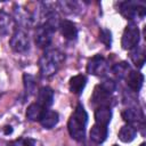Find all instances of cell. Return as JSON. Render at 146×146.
<instances>
[{
	"label": "cell",
	"instance_id": "obj_1",
	"mask_svg": "<svg viewBox=\"0 0 146 146\" xmlns=\"http://www.w3.org/2000/svg\"><path fill=\"white\" fill-rule=\"evenodd\" d=\"M87 123H88V114L83 105L79 103L67 122V129L70 136L78 141L83 140L86 135Z\"/></svg>",
	"mask_w": 146,
	"mask_h": 146
},
{
	"label": "cell",
	"instance_id": "obj_2",
	"mask_svg": "<svg viewBox=\"0 0 146 146\" xmlns=\"http://www.w3.org/2000/svg\"><path fill=\"white\" fill-rule=\"evenodd\" d=\"M65 59V55L58 49L47 50L39 60V72L42 78L52 76Z\"/></svg>",
	"mask_w": 146,
	"mask_h": 146
},
{
	"label": "cell",
	"instance_id": "obj_3",
	"mask_svg": "<svg viewBox=\"0 0 146 146\" xmlns=\"http://www.w3.org/2000/svg\"><path fill=\"white\" fill-rule=\"evenodd\" d=\"M119 11L127 19L135 21L137 18H144L146 14V7L139 1H122L119 3Z\"/></svg>",
	"mask_w": 146,
	"mask_h": 146
},
{
	"label": "cell",
	"instance_id": "obj_4",
	"mask_svg": "<svg viewBox=\"0 0 146 146\" xmlns=\"http://www.w3.org/2000/svg\"><path fill=\"white\" fill-rule=\"evenodd\" d=\"M140 39V32L139 29L137 27L136 24L130 23L125 26L123 34H122V40H121V46L125 50H131L135 47L138 46Z\"/></svg>",
	"mask_w": 146,
	"mask_h": 146
},
{
	"label": "cell",
	"instance_id": "obj_5",
	"mask_svg": "<svg viewBox=\"0 0 146 146\" xmlns=\"http://www.w3.org/2000/svg\"><path fill=\"white\" fill-rule=\"evenodd\" d=\"M55 31H56V27H54L47 22L38 26L35 30V35H34L36 46L40 48H47L48 46H50L51 40H52V34Z\"/></svg>",
	"mask_w": 146,
	"mask_h": 146
},
{
	"label": "cell",
	"instance_id": "obj_6",
	"mask_svg": "<svg viewBox=\"0 0 146 146\" xmlns=\"http://www.w3.org/2000/svg\"><path fill=\"white\" fill-rule=\"evenodd\" d=\"M107 71H108V63L103 56L95 55L88 60L87 72L89 74L96 76H104L107 73Z\"/></svg>",
	"mask_w": 146,
	"mask_h": 146
},
{
	"label": "cell",
	"instance_id": "obj_7",
	"mask_svg": "<svg viewBox=\"0 0 146 146\" xmlns=\"http://www.w3.org/2000/svg\"><path fill=\"white\" fill-rule=\"evenodd\" d=\"M9 46L16 52H25V51H27L29 48H30L29 35L22 30H16L14 32V34L11 35L10 40H9Z\"/></svg>",
	"mask_w": 146,
	"mask_h": 146
},
{
	"label": "cell",
	"instance_id": "obj_8",
	"mask_svg": "<svg viewBox=\"0 0 146 146\" xmlns=\"http://www.w3.org/2000/svg\"><path fill=\"white\" fill-rule=\"evenodd\" d=\"M122 117L128 124L133 127L136 129L137 127H143L144 125V115L139 110L136 108H125L122 112Z\"/></svg>",
	"mask_w": 146,
	"mask_h": 146
},
{
	"label": "cell",
	"instance_id": "obj_9",
	"mask_svg": "<svg viewBox=\"0 0 146 146\" xmlns=\"http://www.w3.org/2000/svg\"><path fill=\"white\" fill-rule=\"evenodd\" d=\"M91 104L96 107H100V106H107L110 107V103H111V95L107 94L106 91H104L99 86H97L94 90V94L90 98Z\"/></svg>",
	"mask_w": 146,
	"mask_h": 146
},
{
	"label": "cell",
	"instance_id": "obj_10",
	"mask_svg": "<svg viewBox=\"0 0 146 146\" xmlns=\"http://www.w3.org/2000/svg\"><path fill=\"white\" fill-rule=\"evenodd\" d=\"M58 27L60 30L62 35L66 40H75L78 38V27L73 22L68 19H63L59 22Z\"/></svg>",
	"mask_w": 146,
	"mask_h": 146
},
{
	"label": "cell",
	"instance_id": "obj_11",
	"mask_svg": "<svg viewBox=\"0 0 146 146\" xmlns=\"http://www.w3.org/2000/svg\"><path fill=\"white\" fill-rule=\"evenodd\" d=\"M125 81H127V84L128 87L132 90V91H136L138 92L141 87H143V83H144V75L139 72V71H130L128 73V75L125 76Z\"/></svg>",
	"mask_w": 146,
	"mask_h": 146
},
{
	"label": "cell",
	"instance_id": "obj_12",
	"mask_svg": "<svg viewBox=\"0 0 146 146\" xmlns=\"http://www.w3.org/2000/svg\"><path fill=\"white\" fill-rule=\"evenodd\" d=\"M86 84H87V78L83 74H76V75L72 76L68 81L70 91L74 95H81Z\"/></svg>",
	"mask_w": 146,
	"mask_h": 146
},
{
	"label": "cell",
	"instance_id": "obj_13",
	"mask_svg": "<svg viewBox=\"0 0 146 146\" xmlns=\"http://www.w3.org/2000/svg\"><path fill=\"white\" fill-rule=\"evenodd\" d=\"M90 139L96 144H103L108 135V129L105 125L95 123L90 129Z\"/></svg>",
	"mask_w": 146,
	"mask_h": 146
},
{
	"label": "cell",
	"instance_id": "obj_14",
	"mask_svg": "<svg viewBox=\"0 0 146 146\" xmlns=\"http://www.w3.org/2000/svg\"><path fill=\"white\" fill-rule=\"evenodd\" d=\"M112 119V110L107 106H100L97 107L95 111V120L97 124L107 127Z\"/></svg>",
	"mask_w": 146,
	"mask_h": 146
},
{
	"label": "cell",
	"instance_id": "obj_15",
	"mask_svg": "<svg viewBox=\"0 0 146 146\" xmlns=\"http://www.w3.org/2000/svg\"><path fill=\"white\" fill-rule=\"evenodd\" d=\"M58 121H59V114L56 111L46 110L44 114L42 115L39 122L44 129H52L58 123Z\"/></svg>",
	"mask_w": 146,
	"mask_h": 146
},
{
	"label": "cell",
	"instance_id": "obj_16",
	"mask_svg": "<svg viewBox=\"0 0 146 146\" xmlns=\"http://www.w3.org/2000/svg\"><path fill=\"white\" fill-rule=\"evenodd\" d=\"M44 108L49 107L54 103V91L49 87H42L38 91V102Z\"/></svg>",
	"mask_w": 146,
	"mask_h": 146
},
{
	"label": "cell",
	"instance_id": "obj_17",
	"mask_svg": "<svg viewBox=\"0 0 146 146\" xmlns=\"http://www.w3.org/2000/svg\"><path fill=\"white\" fill-rule=\"evenodd\" d=\"M44 112H46V108L42 105H40L39 103H33L27 107L25 115H26V119H29L30 121H40Z\"/></svg>",
	"mask_w": 146,
	"mask_h": 146
},
{
	"label": "cell",
	"instance_id": "obj_18",
	"mask_svg": "<svg viewBox=\"0 0 146 146\" xmlns=\"http://www.w3.org/2000/svg\"><path fill=\"white\" fill-rule=\"evenodd\" d=\"M136 135H137V130L130 124H125L120 129L117 136L122 143H131L136 138Z\"/></svg>",
	"mask_w": 146,
	"mask_h": 146
},
{
	"label": "cell",
	"instance_id": "obj_19",
	"mask_svg": "<svg viewBox=\"0 0 146 146\" xmlns=\"http://www.w3.org/2000/svg\"><path fill=\"white\" fill-rule=\"evenodd\" d=\"M130 58L132 60V63L137 66V67H143L145 64V54H144V49L143 48H138L135 47L133 49H131V54H130Z\"/></svg>",
	"mask_w": 146,
	"mask_h": 146
},
{
	"label": "cell",
	"instance_id": "obj_20",
	"mask_svg": "<svg viewBox=\"0 0 146 146\" xmlns=\"http://www.w3.org/2000/svg\"><path fill=\"white\" fill-rule=\"evenodd\" d=\"M130 66L127 62H120V63H116L115 65H113L112 67V72L113 74L119 78V79H123L128 75V73L130 72Z\"/></svg>",
	"mask_w": 146,
	"mask_h": 146
},
{
	"label": "cell",
	"instance_id": "obj_21",
	"mask_svg": "<svg viewBox=\"0 0 146 146\" xmlns=\"http://www.w3.org/2000/svg\"><path fill=\"white\" fill-rule=\"evenodd\" d=\"M23 81H24V88H25V92L27 96H31L35 92V80L34 76L27 73H24L23 75Z\"/></svg>",
	"mask_w": 146,
	"mask_h": 146
},
{
	"label": "cell",
	"instance_id": "obj_22",
	"mask_svg": "<svg viewBox=\"0 0 146 146\" xmlns=\"http://www.w3.org/2000/svg\"><path fill=\"white\" fill-rule=\"evenodd\" d=\"M11 23H13L11 17L5 11H0V32L7 31L11 25Z\"/></svg>",
	"mask_w": 146,
	"mask_h": 146
},
{
	"label": "cell",
	"instance_id": "obj_23",
	"mask_svg": "<svg viewBox=\"0 0 146 146\" xmlns=\"http://www.w3.org/2000/svg\"><path fill=\"white\" fill-rule=\"evenodd\" d=\"M99 40L102 43L106 46V48H111L112 44V32L107 29H102L99 32Z\"/></svg>",
	"mask_w": 146,
	"mask_h": 146
},
{
	"label": "cell",
	"instance_id": "obj_24",
	"mask_svg": "<svg viewBox=\"0 0 146 146\" xmlns=\"http://www.w3.org/2000/svg\"><path fill=\"white\" fill-rule=\"evenodd\" d=\"M98 86H99L104 91H106V92L110 94V95H112V94L115 91V89H116V83H115L113 80H111V79H107V80L103 81V82L99 83Z\"/></svg>",
	"mask_w": 146,
	"mask_h": 146
},
{
	"label": "cell",
	"instance_id": "obj_25",
	"mask_svg": "<svg viewBox=\"0 0 146 146\" xmlns=\"http://www.w3.org/2000/svg\"><path fill=\"white\" fill-rule=\"evenodd\" d=\"M34 140L33 139H22V146H34Z\"/></svg>",
	"mask_w": 146,
	"mask_h": 146
},
{
	"label": "cell",
	"instance_id": "obj_26",
	"mask_svg": "<svg viewBox=\"0 0 146 146\" xmlns=\"http://www.w3.org/2000/svg\"><path fill=\"white\" fill-rule=\"evenodd\" d=\"M139 146H145V143H141V144H140Z\"/></svg>",
	"mask_w": 146,
	"mask_h": 146
},
{
	"label": "cell",
	"instance_id": "obj_27",
	"mask_svg": "<svg viewBox=\"0 0 146 146\" xmlns=\"http://www.w3.org/2000/svg\"><path fill=\"white\" fill-rule=\"evenodd\" d=\"M113 146H119V145H113Z\"/></svg>",
	"mask_w": 146,
	"mask_h": 146
}]
</instances>
